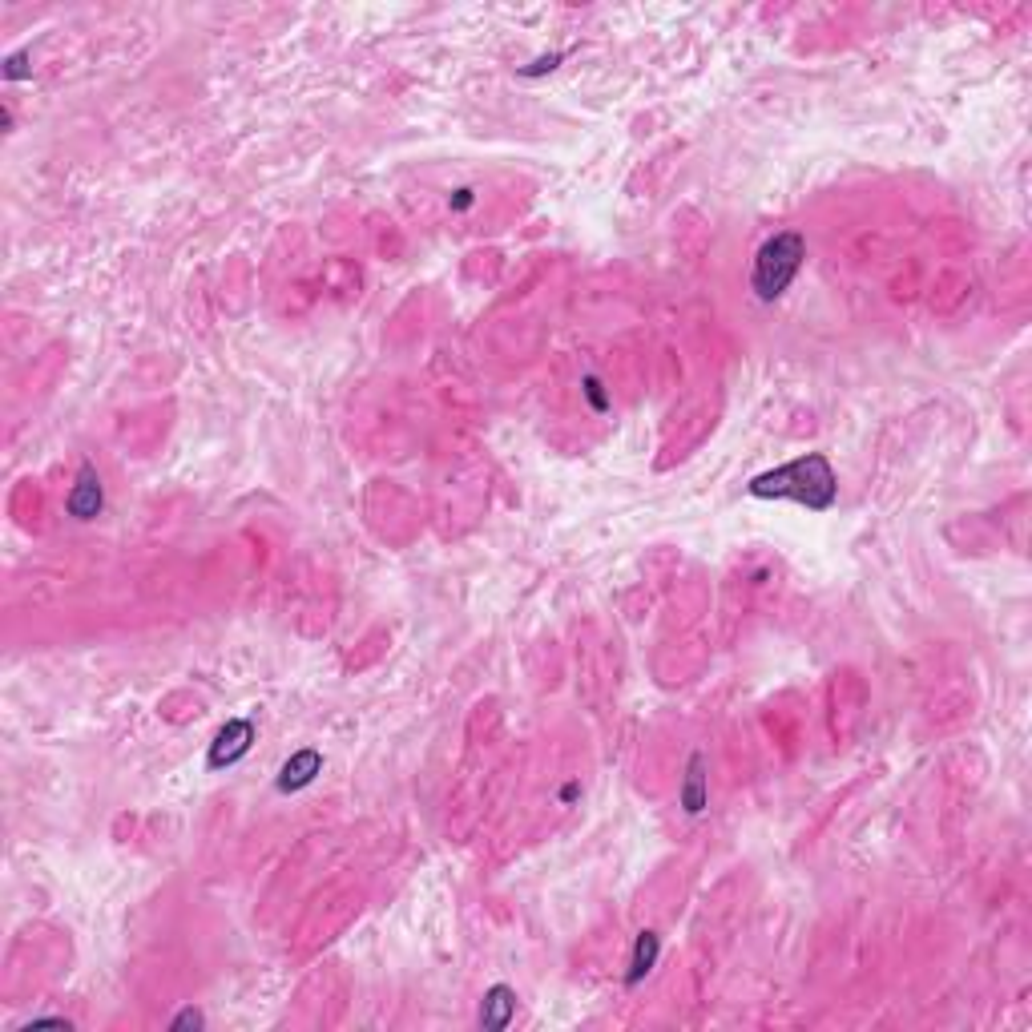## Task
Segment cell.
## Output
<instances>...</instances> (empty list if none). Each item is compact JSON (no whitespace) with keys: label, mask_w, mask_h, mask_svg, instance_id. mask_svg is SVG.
Masks as SVG:
<instances>
[{"label":"cell","mask_w":1032,"mask_h":1032,"mask_svg":"<svg viewBox=\"0 0 1032 1032\" xmlns=\"http://www.w3.org/2000/svg\"><path fill=\"white\" fill-rule=\"evenodd\" d=\"M565 61V53H553V57H541L537 65H529V69H521V77H537V73H545V69H557Z\"/></svg>","instance_id":"30bf717a"},{"label":"cell","mask_w":1032,"mask_h":1032,"mask_svg":"<svg viewBox=\"0 0 1032 1032\" xmlns=\"http://www.w3.org/2000/svg\"><path fill=\"white\" fill-rule=\"evenodd\" d=\"M746 492L754 500H795L811 512H827L839 496V480H835V468L823 452H807L783 468H770L762 476H754L746 484Z\"/></svg>","instance_id":"6da1fadb"},{"label":"cell","mask_w":1032,"mask_h":1032,"mask_svg":"<svg viewBox=\"0 0 1032 1032\" xmlns=\"http://www.w3.org/2000/svg\"><path fill=\"white\" fill-rule=\"evenodd\" d=\"M202 1024H206V1016H202L198 1008H186V1012H178V1016H174V1024H170V1028H202Z\"/></svg>","instance_id":"9c48e42d"},{"label":"cell","mask_w":1032,"mask_h":1032,"mask_svg":"<svg viewBox=\"0 0 1032 1032\" xmlns=\"http://www.w3.org/2000/svg\"><path fill=\"white\" fill-rule=\"evenodd\" d=\"M319 770H323V754H319V750H299V754H291V758L283 762V770H279V791L291 795V791L311 787Z\"/></svg>","instance_id":"5b68a950"},{"label":"cell","mask_w":1032,"mask_h":1032,"mask_svg":"<svg viewBox=\"0 0 1032 1032\" xmlns=\"http://www.w3.org/2000/svg\"><path fill=\"white\" fill-rule=\"evenodd\" d=\"M250 742H254V722L230 718V722L218 730V738H214V746H210V754H206V766H210V770L234 766V762L250 750Z\"/></svg>","instance_id":"3957f363"},{"label":"cell","mask_w":1032,"mask_h":1032,"mask_svg":"<svg viewBox=\"0 0 1032 1032\" xmlns=\"http://www.w3.org/2000/svg\"><path fill=\"white\" fill-rule=\"evenodd\" d=\"M472 206H476V194H472L468 186H464V190H456V198H452V210H456V214H464V210H472Z\"/></svg>","instance_id":"7c38bea8"},{"label":"cell","mask_w":1032,"mask_h":1032,"mask_svg":"<svg viewBox=\"0 0 1032 1032\" xmlns=\"http://www.w3.org/2000/svg\"><path fill=\"white\" fill-rule=\"evenodd\" d=\"M682 803H686V811H690V815H698V811L706 807V779H702V754H694V758H690V779H686V795H682Z\"/></svg>","instance_id":"ba28073f"},{"label":"cell","mask_w":1032,"mask_h":1032,"mask_svg":"<svg viewBox=\"0 0 1032 1032\" xmlns=\"http://www.w3.org/2000/svg\"><path fill=\"white\" fill-rule=\"evenodd\" d=\"M658 948H662V940H658L654 932H641V936H637V944H633V960H629V976H625V980H629V988L650 976V968H654V960H658Z\"/></svg>","instance_id":"52a82bcc"},{"label":"cell","mask_w":1032,"mask_h":1032,"mask_svg":"<svg viewBox=\"0 0 1032 1032\" xmlns=\"http://www.w3.org/2000/svg\"><path fill=\"white\" fill-rule=\"evenodd\" d=\"M25 57H29V53H13V57H9V69H5L9 81H21V77H25Z\"/></svg>","instance_id":"8fae6325"},{"label":"cell","mask_w":1032,"mask_h":1032,"mask_svg":"<svg viewBox=\"0 0 1032 1032\" xmlns=\"http://www.w3.org/2000/svg\"><path fill=\"white\" fill-rule=\"evenodd\" d=\"M101 504H105V496H101V476H97L93 464H81L77 484H73L65 508H69V516H77V521H93V516L101 512Z\"/></svg>","instance_id":"277c9868"},{"label":"cell","mask_w":1032,"mask_h":1032,"mask_svg":"<svg viewBox=\"0 0 1032 1032\" xmlns=\"http://www.w3.org/2000/svg\"><path fill=\"white\" fill-rule=\"evenodd\" d=\"M512 1012H516V992L508 984H492L484 992V1004H480V1028L484 1032H500V1028H508Z\"/></svg>","instance_id":"8992f818"},{"label":"cell","mask_w":1032,"mask_h":1032,"mask_svg":"<svg viewBox=\"0 0 1032 1032\" xmlns=\"http://www.w3.org/2000/svg\"><path fill=\"white\" fill-rule=\"evenodd\" d=\"M803 258H807V242H803V234L783 230V234L766 238V242L758 246V254H754V271H750V287H754V295H758L762 303H774V299H779V295L795 283V275H799V267H803Z\"/></svg>","instance_id":"7a4b0ae2"}]
</instances>
